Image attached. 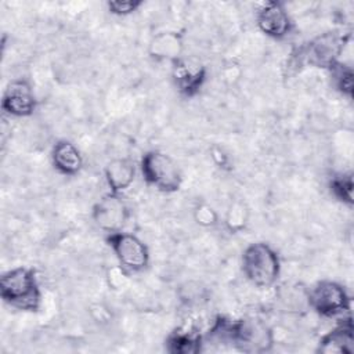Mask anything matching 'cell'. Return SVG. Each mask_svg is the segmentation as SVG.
Here are the masks:
<instances>
[{"instance_id": "2e32d148", "label": "cell", "mask_w": 354, "mask_h": 354, "mask_svg": "<svg viewBox=\"0 0 354 354\" xmlns=\"http://www.w3.org/2000/svg\"><path fill=\"white\" fill-rule=\"evenodd\" d=\"M202 344L203 336L194 326H178L165 340V348L171 354H196Z\"/></svg>"}, {"instance_id": "3957f363", "label": "cell", "mask_w": 354, "mask_h": 354, "mask_svg": "<svg viewBox=\"0 0 354 354\" xmlns=\"http://www.w3.org/2000/svg\"><path fill=\"white\" fill-rule=\"evenodd\" d=\"M245 278L257 288H271L281 274V259L277 250L266 242L248 245L241 256Z\"/></svg>"}, {"instance_id": "9c48e42d", "label": "cell", "mask_w": 354, "mask_h": 354, "mask_svg": "<svg viewBox=\"0 0 354 354\" xmlns=\"http://www.w3.org/2000/svg\"><path fill=\"white\" fill-rule=\"evenodd\" d=\"M207 71L203 62L195 57H185L171 62V80L176 90L184 97H195L206 82Z\"/></svg>"}, {"instance_id": "e0dca14e", "label": "cell", "mask_w": 354, "mask_h": 354, "mask_svg": "<svg viewBox=\"0 0 354 354\" xmlns=\"http://www.w3.org/2000/svg\"><path fill=\"white\" fill-rule=\"evenodd\" d=\"M353 188H354V183H353V173H339L335 174L330 180H329V189L330 194L343 205L351 207L354 205V199H353Z\"/></svg>"}, {"instance_id": "4fadbf2b", "label": "cell", "mask_w": 354, "mask_h": 354, "mask_svg": "<svg viewBox=\"0 0 354 354\" xmlns=\"http://www.w3.org/2000/svg\"><path fill=\"white\" fill-rule=\"evenodd\" d=\"M50 159L53 167L62 176H76L82 171L84 159L80 149L69 140H58L51 148Z\"/></svg>"}, {"instance_id": "8fae6325", "label": "cell", "mask_w": 354, "mask_h": 354, "mask_svg": "<svg viewBox=\"0 0 354 354\" xmlns=\"http://www.w3.org/2000/svg\"><path fill=\"white\" fill-rule=\"evenodd\" d=\"M37 100L32 84L25 79H12L1 95V109L14 118H28L36 111Z\"/></svg>"}, {"instance_id": "ba28073f", "label": "cell", "mask_w": 354, "mask_h": 354, "mask_svg": "<svg viewBox=\"0 0 354 354\" xmlns=\"http://www.w3.org/2000/svg\"><path fill=\"white\" fill-rule=\"evenodd\" d=\"M130 217L127 203L120 194L106 192L102 195L91 209V218L94 224L104 232L112 234L123 231Z\"/></svg>"}, {"instance_id": "ac0fdd59", "label": "cell", "mask_w": 354, "mask_h": 354, "mask_svg": "<svg viewBox=\"0 0 354 354\" xmlns=\"http://www.w3.org/2000/svg\"><path fill=\"white\" fill-rule=\"evenodd\" d=\"M329 72L332 75V83H333L335 88L342 95L351 100L353 94H354V72H353V68L340 61Z\"/></svg>"}, {"instance_id": "277c9868", "label": "cell", "mask_w": 354, "mask_h": 354, "mask_svg": "<svg viewBox=\"0 0 354 354\" xmlns=\"http://www.w3.org/2000/svg\"><path fill=\"white\" fill-rule=\"evenodd\" d=\"M140 173L147 185L163 194L177 192L183 184V174L178 165L163 151L151 149L142 153Z\"/></svg>"}, {"instance_id": "7c38bea8", "label": "cell", "mask_w": 354, "mask_h": 354, "mask_svg": "<svg viewBox=\"0 0 354 354\" xmlns=\"http://www.w3.org/2000/svg\"><path fill=\"white\" fill-rule=\"evenodd\" d=\"M317 351L322 354H353L354 326L350 314L343 315V319L319 339Z\"/></svg>"}, {"instance_id": "6da1fadb", "label": "cell", "mask_w": 354, "mask_h": 354, "mask_svg": "<svg viewBox=\"0 0 354 354\" xmlns=\"http://www.w3.org/2000/svg\"><path fill=\"white\" fill-rule=\"evenodd\" d=\"M210 337L230 343L242 353H267L274 344L272 330L256 319H231L218 317L209 329Z\"/></svg>"}, {"instance_id": "8992f818", "label": "cell", "mask_w": 354, "mask_h": 354, "mask_svg": "<svg viewBox=\"0 0 354 354\" xmlns=\"http://www.w3.org/2000/svg\"><path fill=\"white\" fill-rule=\"evenodd\" d=\"M307 304L318 315L335 318L350 311L351 299L342 283L324 279L307 290Z\"/></svg>"}, {"instance_id": "7402d4cb", "label": "cell", "mask_w": 354, "mask_h": 354, "mask_svg": "<svg viewBox=\"0 0 354 354\" xmlns=\"http://www.w3.org/2000/svg\"><path fill=\"white\" fill-rule=\"evenodd\" d=\"M126 275H127V271L124 268H122L120 266H116L113 268H111L108 271V283L111 288L113 289H119L123 286L124 283V279H126Z\"/></svg>"}, {"instance_id": "5b68a950", "label": "cell", "mask_w": 354, "mask_h": 354, "mask_svg": "<svg viewBox=\"0 0 354 354\" xmlns=\"http://www.w3.org/2000/svg\"><path fill=\"white\" fill-rule=\"evenodd\" d=\"M350 39V33L343 30H325L301 48V57L304 62L313 68L330 71L340 62V57Z\"/></svg>"}, {"instance_id": "7a4b0ae2", "label": "cell", "mask_w": 354, "mask_h": 354, "mask_svg": "<svg viewBox=\"0 0 354 354\" xmlns=\"http://www.w3.org/2000/svg\"><path fill=\"white\" fill-rule=\"evenodd\" d=\"M0 296L12 308L37 311L41 304V290L36 271L25 266L4 271L0 277Z\"/></svg>"}, {"instance_id": "30bf717a", "label": "cell", "mask_w": 354, "mask_h": 354, "mask_svg": "<svg viewBox=\"0 0 354 354\" xmlns=\"http://www.w3.org/2000/svg\"><path fill=\"white\" fill-rule=\"evenodd\" d=\"M256 25L267 37L281 40L290 35L293 19L281 1H263L256 8Z\"/></svg>"}, {"instance_id": "44dd1931", "label": "cell", "mask_w": 354, "mask_h": 354, "mask_svg": "<svg viewBox=\"0 0 354 354\" xmlns=\"http://www.w3.org/2000/svg\"><path fill=\"white\" fill-rule=\"evenodd\" d=\"M144 6L142 0H108L106 10L116 17H127L134 14Z\"/></svg>"}, {"instance_id": "9a60e30c", "label": "cell", "mask_w": 354, "mask_h": 354, "mask_svg": "<svg viewBox=\"0 0 354 354\" xmlns=\"http://www.w3.org/2000/svg\"><path fill=\"white\" fill-rule=\"evenodd\" d=\"M136 165L130 158L112 159L104 169V176L109 191L120 195L130 188L136 178Z\"/></svg>"}, {"instance_id": "d6986e66", "label": "cell", "mask_w": 354, "mask_h": 354, "mask_svg": "<svg viewBox=\"0 0 354 354\" xmlns=\"http://www.w3.org/2000/svg\"><path fill=\"white\" fill-rule=\"evenodd\" d=\"M248 217H249V210L246 205L241 201H234L227 209L224 224L228 231L235 234L245 228L248 223Z\"/></svg>"}, {"instance_id": "52a82bcc", "label": "cell", "mask_w": 354, "mask_h": 354, "mask_svg": "<svg viewBox=\"0 0 354 354\" xmlns=\"http://www.w3.org/2000/svg\"><path fill=\"white\" fill-rule=\"evenodd\" d=\"M105 241L115 254L118 264L127 272H141L148 267V246L137 235L123 230L106 234Z\"/></svg>"}, {"instance_id": "5bb4252c", "label": "cell", "mask_w": 354, "mask_h": 354, "mask_svg": "<svg viewBox=\"0 0 354 354\" xmlns=\"http://www.w3.org/2000/svg\"><path fill=\"white\" fill-rule=\"evenodd\" d=\"M148 54L155 61L174 62L184 54L183 35L176 30L156 33L148 43Z\"/></svg>"}, {"instance_id": "ffe728a7", "label": "cell", "mask_w": 354, "mask_h": 354, "mask_svg": "<svg viewBox=\"0 0 354 354\" xmlns=\"http://www.w3.org/2000/svg\"><path fill=\"white\" fill-rule=\"evenodd\" d=\"M192 216H194V220L198 225L203 227V228H212V227H216L220 221V217H218V213L217 210L206 203V202H202V203H198L195 207H194V212H192Z\"/></svg>"}]
</instances>
